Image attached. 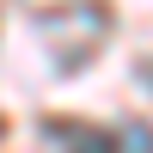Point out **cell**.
<instances>
[{
    "instance_id": "obj_1",
    "label": "cell",
    "mask_w": 153,
    "mask_h": 153,
    "mask_svg": "<svg viewBox=\"0 0 153 153\" xmlns=\"http://www.w3.org/2000/svg\"><path fill=\"white\" fill-rule=\"evenodd\" d=\"M49 153H117V141L92 123H49Z\"/></svg>"
},
{
    "instance_id": "obj_2",
    "label": "cell",
    "mask_w": 153,
    "mask_h": 153,
    "mask_svg": "<svg viewBox=\"0 0 153 153\" xmlns=\"http://www.w3.org/2000/svg\"><path fill=\"white\" fill-rule=\"evenodd\" d=\"M123 147H129V153H153V129H141V123H135V129H129V141H123Z\"/></svg>"
}]
</instances>
